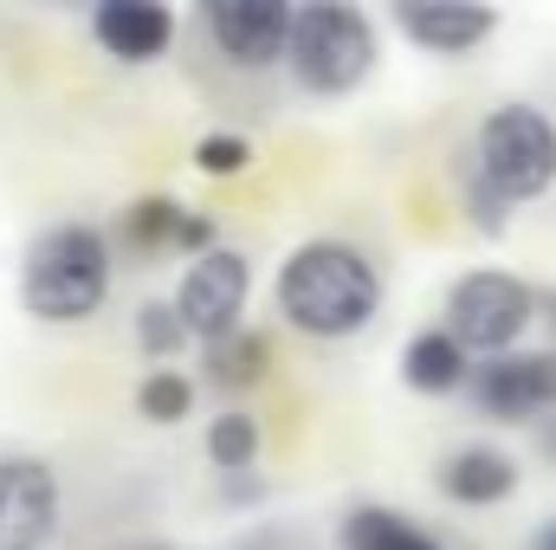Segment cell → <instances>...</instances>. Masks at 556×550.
Here are the masks:
<instances>
[{
	"instance_id": "cell-10",
	"label": "cell",
	"mask_w": 556,
	"mask_h": 550,
	"mask_svg": "<svg viewBox=\"0 0 556 550\" xmlns=\"http://www.w3.org/2000/svg\"><path fill=\"white\" fill-rule=\"evenodd\" d=\"M518 479H525V466L505 447H485V440H466V447L440 453V466H433V492L446 505H472V512L505 505L518 492Z\"/></svg>"
},
{
	"instance_id": "cell-14",
	"label": "cell",
	"mask_w": 556,
	"mask_h": 550,
	"mask_svg": "<svg viewBox=\"0 0 556 550\" xmlns=\"http://www.w3.org/2000/svg\"><path fill=\"white\" fill-rule=\"evenodd\" d=\"M337 550H446V545L395 505H350L337 518Z\"/></svg>"
},
{
	"instance_id": "cell-13",
	"label": "cell",
	"mask_w": 556,
	"mask_h": 550,
	"mask_svg": "<svg viewBox=\"0 0 556 550\" xmlns=\"http://www.w3.org/2000/svg\"><path fill=\"white\" fill-rule=\"evenodd\" d=\"M402 383L415 389V396H459L466 383H472V357L433 324V330H415L408 343H402Z\"/></svg>"
},
{
	"instance_id": "cell-15",
	"label": "cell",
	"mask_w": 556,
	"mask_h": 550,
	"mask_svg": "<svg viewBox=\"0 0 556 550\" xmlns=\"http://www.w3.org/2000/svg\"><path fill=\"white\" fill-rule=\"evenodd\" d=\"M273 363H278V350H273V337L266 330H233V337H220V343H207V383L214 389H227V396H247V389H260L266 376H273Z\"/></svg>"
},
{
	"instance_id": "cell-6",
	"label": "cell",
	"mask_w": 556,
	"mask_h": 550,
	"mask_svg": "<svg viewBox=\"0 0 556 550\" xmlns=\"http://www.w3.org/2000/svg\"><path fill=\"white\" fill-rule=\"evenodd\" d=\"M472 409L498 427H538L556 414V350H505L472 363Z\"/></svg>"
},
{
	"instance_id": "cell-4",
	"label": "cell",
	"mask_w": 556,
	"mask_h": 550,
	"mask_svg": "<svg viewBox=\"0 0 556 550\" xmlns=\"http://www.w3.org/2000/svg\"><path fill=\"white\" fill-rule=\"evenodd\" d=\"M376 59H382V39H376V20L363 7H343V0L291 7L285 65H291V85L304 98H350L356 85H369Z\"/></svg>"
},
{
	"instance_id": "cell-16",
	"label": "cell",
	"mask_w": 556,
	"mask_h": 550,
	"mask_svg": "<svg viewBox=\"0 0 556 550\" xmlns=\"http://www.w3.org/2000/svg\"><path fill=\"white\" fill-rule=\"evenodd\" d=\"M260 447H266V434H260V421L247 409H227V414L207 421V460L220 466V479L253 473V466H260Z\"/></svg>"
},
{
	"instance_id": "cell-23",
	"label": "cell",
	"mask_w": 556,
	"mask_h": 550,
	"mask_svg": "<svg viewBox=\"0 0 556 550\" xmlns=\"http://www.w3.org/2000/svg\"><path fill=\"white\" fill-rule=\"evenodd\" d=\"M538 317H551V330H556V291L544 298V311H538Z\"/></svg>"
},
{
	"instance_id": "cell-1",
	"label": "cell",
	"mask_w": 556,
	"mask_h": 550,
	"mask_svg": "<svg viewBox=\"0 0 556 550\" xmlns=\"http://www.w3.org/2000/svg\"><path fill=\"white\" fill-rule=\"evenodd\" d=\"M466 221L498 240L511 227L518 208L544 201L556 188V117L544 104H492L472 130V149H466Z\"/></svg>"
},
{
	"instance_id": "cell-18",
	"label": "cell",
	"mask_w": 556,
	"mask_h": 550,
	"mask_svg": "<svg viewBox=\"0 0 556 550\" xmlns=\"http://www.w3.org/2000/svg\"><path fill=\"white\" fill-rule=\"evenodd\" d=\"M181 201H168V195H149V201H137L130 214H124V240L137 247V253H168L175 247V227H181Z\"/></svg>"
},
{
	"instance_id": "cell-21",
	"label": "cell",
	"mask_w": 556,
	"mask_h": 550,
	"mask_svg": "<svg viewBox=\"0 0 556 550\" xmlns=\"http://www.w3.org/2000/svg\"><path fill=\"white\" fill-rule=\"evenodd\" d=\"M538 453L556 460V414H551V421H538Z\"/></svg>"
},
{
	"instance_id": "cell-9",
	"label": "cell",
	"mask_w": 556,
	"mask_h": 550,
	"mask_svg": "<svg viewBox=\"0 0 556 550\" xmlns=\"http://www.w3.org/2000/svg\"><path fill=\"white\" fill-rule=\"evenodd\" d=\"M59 532V479L46 460H0V550H46Z\"/></svg>"
},
{
	"instance_id": "cell-2",
	"label": "cell",
	"mask_w": 556,
	"mask_h": 550,
	"mask_svg": "<svg viewBox=\"0 0 556 550\" xmlns=\"http://www.w3.org/2000/svg\"><path fill=\"white\" fill-rule=\"evenodd\" d=\"M382 266L356 247V240H304L278 260V278H273V304L278 317L317 343H350L363 337L376 317H382Z\"/></svg>"
},
{
	"instance_id": "cell-20",
	"label": "cell",
	"mask_w": 556,
	"mask_h": 550,
	"mask_svg": "<svg viewBox=\"0 0 556 550\" xmlns=\"http://www.w3.org/2000/svg\"><path fill=\"white\" fill-rule=\"evenodd\" d=\"M253 162V142L240 137V130H207V137L194 142V168L201 175H240Z\"/></svg>"
},
{
	"instance_id": "cell-3",
	"label": "cell",
	"mask_w": 556,
	"mask_h": 550,
	"mask_svg": "<svg viewBox=\"0 0 556 550\" xmlns=\"http://www.w3.org/2000/svg\"><path fill=\"white\" fill-rule=\"evenodd\" d=\"M111 298V240L85 221H59L26 247L20 304L39 324H85Z\"/></svg>"
},
{
	"instance_id": "cell-5",
	"label": "cell",
	"mask_w": 556,
	"mask_h": 550,
	"mask_svg": "<svg viewBox=\"0 0 556 550\" xmlns=\"http://www.w3.org/2000/svg\"><path fill=\"white\" fill-rule=\"evenodd\" d=\"M544 298L538 285L505 266H472L446 285V337L466 350V357H505V350H525V330L538 324Z\"/></svg>"
},
{
	"instance_id": "cell-19",
	"label": "cell",
	"mask_w": 556,
	"mask_h": 550,
	"mask_svg": "<svg viewBox=\"0 0 556 550\" xmlns=\"http://www.w3.org/2000/svg\"><path fill=\"white\" fill-rule=\"evenodd\" d=\"M181 343H188V330H181L175 304H168V298H149V304L137 311V350L149 357V363H168Z\"/></svg>"
},
{
	"instance_id": "cell-12",
	"label": "cell",
	"mask_w": 556,
	"mask_h": 550,
	"mask_svg": "<svg viewBox=\"0 0 556 550\" xmlns=\"http://www.w3.org/2000/svg\"><path fill=\"white\" fill-rule=\"evenodd\" d=\"M91 33L117 65H155L175 46V13L162 0H104L91 13Z\"/></svg>"
},
{
	"instance_id": "cell-17",
	"label": "cell",
	"mask_w": 556,
	"mask_h": 550,
	"mask_svg": "<svg viewBox=\"0 0 556 550\" xmlns=\"http://www.w3.org/2000/svg\"><path fill=\"white\" fill-rule=\"evenodd\" d=\"M137 414L155 421V427H181L194 414V383L181 370H149L137 383Z\"/></svg>"
},
{
	"instance_id": "cell-22",
	"label": "cell",
	"mask_w": 556,
	"mask_h": 550,
	"mask_svg": "<svg viewBox=\"0 0 556 550\" xmlns=\"http://www.w3.org/2000/svg\"><path fill=\"white\" fill-rule=\"evenodd\" d=\"M531 550H556V525H544V532L531 538Z\"/></svg>"
},
{
	"instance_id": "cell-8",
	"label": "cell",
	"mask_w": 556,
	"mask_h": 550,
	"mask_svg": "<svg viewBox=\"0 0 556 550\" xmlns=\"http://www.w3.org/2000/svg\"><path fill=\"white\" fill-rule=\"evenodd\" d=\"M201 20H207L214 52L227 65H247V72L285 65V39H291V7L285 0H207Z\"/></svg>"
},
{
	"instance_id": "cell-7",
	"label": "cell",
	"mask_w": 556,
	"mask_h": 550,
	"mask_svg": "<svg viewBox=\"0 0 556 550\" xmlns=\"http://www.w3.org/2000/svg\"><path fill=\"white\" fill-rule=\"evenodd\" d=\"M247 291H253V266H247V253L214 247V253L188 260V273H181V285H175L168 304H175V317H181L188 337L220 343V337L240 330V317H247Z\"/></svg>"
},
{
	"instance_id": "cell-11",
	"label": "cell",
	"mask_w": 556,
	"mask_h": 550,
	"mask_svg": "<svg viewBox=\"0 0 556 550\" xmlns=\"http://www.w3.org/2000/svg\"><path fill=\"white\" fill-rule=\"evenodd\" d=\"M389 20L415 39L420 52H433V59H466V52H479L498 33L492 7H440V0H402Z\"/></svg>"
}]
</instances>
